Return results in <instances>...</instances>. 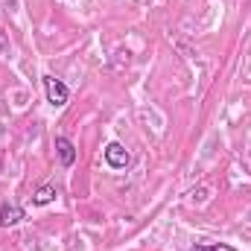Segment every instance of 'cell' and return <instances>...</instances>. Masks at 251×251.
<instances>
[{
  "label": "cell",
  "instance_id": "obj_2",
  "mask_svg": "<svg viewBox=\"0 0 251 251\" xmlns=\"http://www.w3.org/2000/svg\"><path fill=\"white\" fill-rule=\"evenodd\" d=\"M105 164L111 170H126L131 164V155H128V149H126L123 143H108L105 146Z\"/></svg>",
  "mask_w": 251,
  "mask_h": 251
},
{
  "label": "cell",
  "instance_id": "obj_3",
  "mask_svg": "<svg viewBox=\"0 0 251 251\" xmlns=\"http://www.w3.org/2000/svg\"><path fill=\"white\" fill-rule=\"evenodd\" d=\"M21 219H24V210H21L18 204H12V201L0 204V228H12V225H18Z\"/></svg>",
  "mask_w": 251,
  "mask_h": 251
},
{
  "label": "cell",
  "instance_id": "obj_5",
  "mask_svg": "<svg viewBox=\"0 0 251 251\" xmlns=\"http://www.w3.org/2000/svg\"><path fill=\"white\" fill-rule=\"evenodd\" d=\"M53 199H56V187H53V184H44V187L35 190V196H32V204H35V207H44V204H50Z\"/></svg>",
  "mask_w": 251,
  "mask_h": 251
},
{
  "label": "cell",
  "instance_id": "obj_6",
  "mask_svg": "<svg viewBox=\"0 0 251 251\" xmlns=\"http://www.w3.org/2000/svg\"><path fill=\"white\" fill-rule=\"evenodd\" d=\"M190 251H237L234 246H225V243H196Z\"/></svg>",
  "mask_w": 251,
  "mask_h": 251
},
{
  "label": "cell",
  "instance_id": "obj_4",
  "mask_svg": "<svg viewBox=\"0 0 251 251\" xmlns=\"http://www.w3.org/2000/svg\"><path fill=\"white\" fill-rule=\"evenodd\" d=\"M56 149H59V158H62L64 167H73V164H76V146H73L64 134L56 137Z\"/></svg>",
  "mask_w": 251,
  "mask_h": 251
},
{
  "label": "cell",
  "instance_id": "obj_1",
  "mask_svg": "<svg viewBox=\"0 0 251 251\" xmlns=\"http://www.w3.org/2000/svg\"><path fill=\"white\" fill-rule=\"evenodd\" d=\"M44 91H47V102L53 108H62L67 105V85L56 76H44Z\"/></svg>",
  "mask_w": 251,
  "mask_h": 251
}]
</instances>
